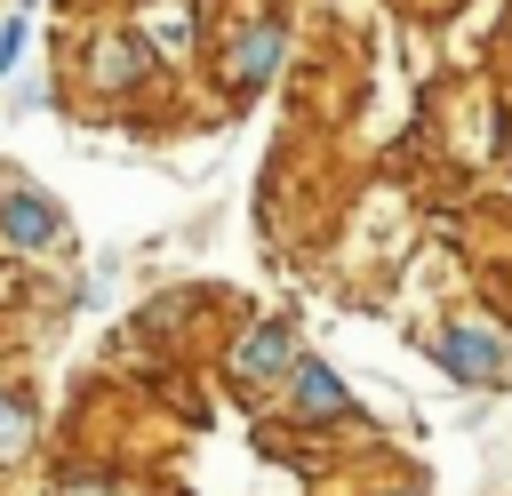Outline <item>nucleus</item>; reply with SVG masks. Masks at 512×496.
Returning <instances> with one entry per match:
<instances>
[{
  "instance_id": "f257e3e1",
  "label": "nucleus",
  "mask_w": 512,
  "mask_h": 496,
  "mask_svg": "<svg viewBox=\"0 0 512 496\" xmlns=\"http://www.w3.org/2000/svg\"><path fill=\"white\" fill-rule=\"evenodd\" d=\"M64 72H72V88H88L96 104H120V96L152 88L160 56H152V40H144L136 24H120V16H112V24H88V32L72 40Z\"/></svg>"
},
{
  "instance_id": "f03ea898",
  "label": "nucleus",
  "mask_w": 512,
  "mask_h": 496,
  "mask_svg": "<svg viewBox=\"0 0 512 496\" xmlns=\"http://www.w3.org/2000/svg\"><path fill=\"white\" fill-rule=\"evenodd\" d=\"M64 248V200L32 176L0 184V256H56Z\"/></svg>"
},
{
  "instance_id": "7ed1b4c3",
  "label": "nucleus",
  "mask_w": 512,
  "mask_h": 496,
  "mask_svg": "<svg viewBox=\"0 0 512 496\" xmlns=\"http://www.w3.org/2000/svg\"><path fill=\"white\" fill-rule=\"evenodd\" d=\"M280 56H288V16H240L232 24V40L216 48V80L232 88V96H248V88H264L272 72H280Z\"/></svg>"
},
{
  "instance_id": "20e7f679",
  "label": "nucleus",
  "mask_w": 512,
  "mask_h": 496,
  "mask_svg": "<svg viewBox=\"0 0 512 496\" xmlns=\"http://www.w3.org/2000/svg\"><path fill=\"white\" fill-rule=\"evenodd\" d=\"M352 408V392H344V376L328 368V360H288V416H304V424H336Z\"/></svg>"
},
{
  "instance_id": "39448f33",
  "label": "nucleus",
  "mask_w": 512,
  "mask_h": 496,
  "mask_svg": "<svg viewBox=\"0 0 512 496\" xmlns=\"http://www.w3.org/2000/svg\"><path fill=\"white\" fill-rule=\"evenodd\" d=\"M288 360H296V328H280V320H264V328H248L240 344H232V376L240 384H272V376H288Z\"/></svg>"
},
{
  "instance_id": "423d86ee",
  "label": "nucleus",
  "mask_w": 512,
  "mask_h": 496,
  "mask_svg": "<svg viewBox=\"0 0 512 496\" xmlns=\"http://www.w3.org/2000/svg\"><path fill=\"white\" fill-rule=\"evenodd\" d=\"M440 368H448L456 384H488V376L504 368V336H496V328H480V320H464V328H448V336H440Z\"/></svg>"
},
{
  "instance_id": "0eeeda50",
  "label": "nucleus",
  "mask_w": 512,
  "mask_h": 496,
  "mask_svg": "<svg viewBox=\"0 0 512 496\" xmlns=\"http://www.w3.org/2000/svg\"><path fill=\"white\" fill-rule=\"evenodd\" d=\"M32 440H40V408H32V392H8V384H0V464H24Z\"/></svg>"
},
{
  "instance_id": "6e6552de",
  "label": "nucleus",
  "mask_w": 512,
  "mask_h": 496,
  "mask_svg": "<svg viewBox=\"0 0 512 496\" xmlns=\"http://www.w3.org/2000/svg\"><path fill=\"white\" fill-rule=\"evenodd\" d=\"M144 40H152V56H192V40H200V16H192V8H160V24H152Z\"/></svg>"
},
{
  "instance_id": "1a4fd4ad",
  "label": "nucleus",
  "mask_w": 512,
  "mask_h": 496,
  "mask_svg": "<svg viewBox=\"0 0 512 496\" xmlns=\"http://www.w3.org/2000/svg\"><path fill=\"white\" fill-rule=\"evenodd\" d=\"M24 48H32V16H24V8H8V16H0V80H16Z\"/></svg>"
},
{
  "instance_id": "9d476101",
  "label": "nucleus",
  "mask_w": 512,
  "mask_h": 496,
  "mask_svg": "<svg viewBox=\"0 0 512 496\" xmlns=\"http://www.w3.org/2000/svg\"><path fill=\"white\" fill-rule=\"evenodd\" d=\"M48 496H120V488H112V472H88V464H64Z\"/></svg>"
},
{
  "instance_id": "9b49d317",
  "label": "nucleus",
  "mask_w": 512,
  "mask_h": 496,
  "mask_svg": "<svg viewBox=\"0 0 512 496\" xmlns=\"http://www.w3.org/2000/svg\"><path fill=\"white\" fill-rule=\"evenodd\" d=\"M48 104V80H8V112H40Z\"/></svg>"
},
{
  "instance_id": "f8f14e48",
  "label": "nucleus",
  "mask_w": 512,
  "mask_h": 496,
  "mask_svg": "<svg viewBox=\"0 0 512 496\" xmlns=\"http://www.w3.org/2000/svg\"><path fill=\"white\" fill-rule=\"evenodd\" d=\"M16 8H24V16H32V8H48V0H16Z\"/></svg>"
},
{
  "instance_id": "ddd939ff",
  "label": "nucleus",
  "mask_w": 512,
  "mask_h": 496,
  "mask_svg": "<svg viewBox=\"0 0 512 496\" xmlns=\"http://www.w3.org/2000/svg\"><path fill=\"white\" fill-rule=\"evenodd\" d=\"M120 8H152V0H120Z\"/></svg>"
},
{
  "instance_id": "4468645a",
  "label": "nucleus",
  "mask_w": 512,
  "mask_h": 496,
  "mask_svg": "<svg viewBox=\"0 0 512 496\" xmlns=\"http://www.w3.org/2000/svg\"><path fill=\"white\" fill-rule=\"evenodd\" d=\"M400 496H416V488H400Z\"/></svg>"
}]
</instances>
